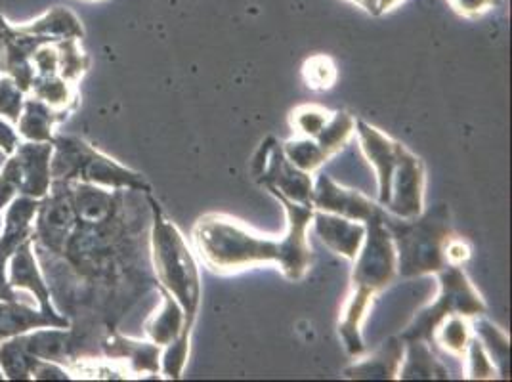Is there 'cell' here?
<instances>
[{"label":"cell","mask_w":512,"mask_h":382,"mask_svg":"<svg viewBox=\"0 0 512 382\" xmlns=\"http://www.w3.org/2000/svg\"><path fill=\"white\" fill-rule=\"evenodd\" d=\"M278 197L287 213V232L283 237L262 235L247 224L226 214H205L193 226L195 251L203 264L216 274H237L262 264H276L283 276L299 281L310 270L312 249L308 243V226L314 207Z\"/></svg>","instance_id":"6da1fadb"},{"label":"cell","mask_w":512,"mask_h":382,"mask_svg":"<svg viewBox=\"0 0 512 382\" xmlns=\"http://www.w3.org/2000/svg\"><path fill=\"white\" fill-rule=\"evenodd\" d=\"M153 211L151 256L161 289L171 293L182 306L186 318L195 319L201 302V277L184 235L171 222L161 207L150 199Z\"/></svg>","instance_id":"7a4b0ae2"},{"label":"cell","mask_w":512,"mask_h":382,"mask_svg":"<svg viewBox=\"0 0 512 382\" xmlns=\"http://www.w3.org/2000/svg\"><path fill=\"white\" fill-rule=\"evenodd\" d=\"M54 151L50 159L52 180H81L85 184H104L109 188L142 190L144 178L132 170L111 161L100 151L90 148L83 140L71 136H54Z\"/></svg>","instance_id":"3957f363"},{"label":"cell","mask_w":512,"mask_h":382,"mask_svg":"<svg viewBox=\"0 0 512 382\" xmlns=\"http://www.w3.org/2000/svg\"><path fill=\"white\" fill-rule=\"evenodd\" d=\"M52 142L20 144L0 169V211L16 197L43 199L52 186Z\"/></svg>","instance_id":"277c9868"},{"label":"cell","mask_w":512,"mask_h":382,"mask_svg":"<svg viewBox=\"0 0 512 382\" xmlns=\"http://www.w3.org/2000/svg\"><path fill=\"white\" fill-rule=\"evenodd\" d=\"M354 262L352 285L369 289L371 293L381 291L396 276L398 249L388 232L383 209L365 222V237Z\"/></svg>","instance_id":"5b68a950"},{"label":"cell","mask_w":512,"mask_h":382,"mask_svg":"<svg viewBox=\"0 0 512 382\" xmlns=\"http://www.w3.org/2000/svg\"><path fill=\"white\" fill-rule=\"evenodd\" d=\"M440 285H442V295L428 308L427 312H423L419 316L415 325L409 327L406 337H411L413 340L430 337L434 327L449 314H459V316L470 318V316H480L486 312L484 300L480 298L478 291L470 285L469 279L459 266L448 264V268H442Z\"/></svg>","instance_id":"8992f818"},{"label":"cell","mask_w":512,"mask_h":382,"mask_svg":"<svg viewBox=\"0 0 512 382\" xmlns=\"http://www.w3.org/2000/svg\"><path fill=\"white\" fill-rule=\"evenodd\" d=\"M425 205V167L406 146L400 148L398 163L390 180V199L384 205L390 213L413 220L423 213Z\"/></svg>","instance_id":"52a82bcc"},{"label":"cell","mask_w":512,"mask_h":382,"mask_svg":"<svg viewBox=\"0 0 512 382\" xmlns=\"http://www.w3.org/2000/svg\"><path fill=\"white\" fill-rule=\"evenodd\" d=\"M44 43H54L50 39L29 35L18 25L6 22L0 16V71L2 75L14 79L25 96L29 94L31 81L35 77L33 54Z\"/></svg>","instance_id":"ba28073f"},{"label":"cell","mask_w":512,"mask_h":382,"mask_svg":"<svg viewBox=\"0 0 512 382\" xmlns=\"http://www.w3.org/2000/svg\"><path fill=\"white\" fill-rule=\"evenodd\" d=\"M39 209V199L16 197L6 211L0 232V300H20L18 291L8 285L6 268L14 251L33 234V220Z\"/></svg>","instance_id":"9c48e42d"},{"label":"cell","mask_w":512,"mask_h":382,"mask_svg":"<svg viewBox=\"0 0 512 382\" xmlns=\"http://www.w3.org/2000/svg\"><path fill=\"white\" fill-rule=\"evenodd\" d=\"M312 207L314 211L339 214L344 218L367 222L373 214L379 213L383 207H379L375 201L365 197L358 191L342 188L329 176H320L314 190H312Z\"/></svg>","instance_id":"30bf717a"},{"label":"cell","mask_w":512,"mask_h":382,"mask_svg":"<svg viewBox=\"0 0 512 382\" xmlns=\"http://www.w3.org/2000/svg\"><path fill=\"white\" fill-rule=\"evenodd\" d=\"M354 132L358 134V142H360L363 155L375 169L377 184H379V207H384L390 199V180H392V174L396 169L402 144L394 142L381 130H377L363 121H356Z\"/></svg>","instance_id":"8fae6325"},{"label":"cell","mask_w":512,"mask_h":382,"mask_svg":"<svg viewBox=\"0 0 512 382\" xmlns=\"http://www.w3.org/2000/svg\"><path fill=\"white\" fill-rule=\"evenodd\" d=\"M6 279H8V285L14 291L29 289L39 300V306H41L43 314H46V316H60L52 308L50 291H48L43 276L39 272L35 253H33V237H27L22 245L14 251V255L10 256L8 268H6Z\"/></svg>","instance_id":"7c38bea8"},{"label":"cell","mask_w":512,"mask_h":382,"mask_svg":"<svg viewBox=\"0 0 512 382\" xmlns=\"http://www.w3.org/2000/svg\"><path fill=\"white\" fill-rule=\"evenodd\" d=\"M314 230L321 241L335 251L337 255L344 256L348 260H354L365 237V224L356 222L350 218H344L339 214L314 211L312 216Z\"/></svg>","instance_id":"4fadbf2b"},{"label":"cell","mask_w":512,"mask_h":382,"mask_svg":"<svg viewBox=\"0 0 512 382\" xmlns=\"http://www.w3.org/2000/svg\"><path fill=\"white\" fill-rule=\"evenodd\" d=\"M54 327V329H67L69 319L62 316H46L41 310L23 304L20 300H0V342L23 333Z\"/></svg>","instance_id":"5bb4252c"},{"label":"cell","mask_w":512,"mask_h":382,"mask_svg":"<svg viewBox=\"0 0 512 382\" xmlns=\"http://www.w3.org/2000/svg\"><path fill=\"white\" fill-rule=\"evenodd\" d=\"M65 117V111H56L41 100L29 96L23 102L22 115L16 125L20 136L27 142H52L54 128L58 123H62Z\"/></svg>","instance_id":"9a60e30c"},{"label":"cell","mask_w":512,"mask_h":382,"mask_svg":"<svg viewBox=\"0 0 512 382\" xmlns=\"http://www.w3.org/2000/svg\"><path fill=\"white\" fill-rule=\"evenodd\" d=\"M373 297L375 293H371L369 289L352 285V295L348 297V302L344 306L341 325H339L344 348L350 356H360L363 352L362 323L367 316Z\"/></svg>","instance_id":"2e32d148"},{"label":"cell","mask_w":512,"mask_h":382,"mask_svg":"<svg viewBox=\"0 0 512 382\" xmlns=\"http://www.w3.org/2000/svg\"><path fill=\"white\" fill-rule=\"evenodd\" d=\"M22 31L29 35L44 37L50 41H64V39H83L85 29L81 20L64 6L50 8L44 16L35 22L18 25Z\"/></svg>","instance_id":"e0dca14e"},{"label":"cell","mask_w":512,"mask_h":382,"mask_svg":"<svg viewBox=\"0 0 512 382\" xmlns=\"http://www.w3.org/2000/svg\"><path fill=\"white\" fill-rule=\"evenodd\" d=\"M190 321L193 323V319L186 318L178 300L163 289L161 308L146 323V333H148V337H150L153 344L167 346L182 333L184 325L190 323Z\"/></svg>","instance_id":"ac0fdd59"},{"label":"cell","mask_w":512,"mask_h":382,"mask_svg":"<svg viewBox=\"0 0 512 382\" xmlns=\"http://www.w3.org/2000/svg\"><path fill=\"white\" fill-rule=\"evenodd\" d=\"M107 354L113 358H127L134 371L138 373H157L161 369V346L153 342H138V340L113 337L107 340Z\"/></svg>","instance_id":"d6986e66"},{"label":"cell","mask_w":512,"mask_h":382,"mask_svg":"<svg viewBox=\"0 0 512 382\" xmlns=\"http://www.w3.org/2000/svg\"><path fill=\"white\" fill-rule=\"evenodd\" d=\"M29 96L44 102L46 106L69 113L77 104V88L60 75H35L29 88Z\"/></svg>","instance_id":"ffe728a7"},{"label":"cell","mask_w":512,"mask_h":382,"mask_svg":"<svg viewBox=\"0 0 512 382\" xmlns=\"http://www.w3.org/2000/svg\"><path fill=\"white\" fill-rule=\"evenodd\" d=\"M404 363V346L398 344V340H390L383 350L377 352L375 358H369V361H362L360 365L348 369V377L356 379H386V377H396L400 373V367Z\"/></svg>","instance_id":"44dd1931"},{"label":"cell","mask_w":512,"mask_h":382,"mask_svg":"<svg viewBox=\"0 0 512 382\" xmlns=\"http://www.w3.org/2000/svg\"><path fill=\"white\" fill-rule=\"evenodd\" d=\"M432 337L448 354L461 358L467 354V348L472 340V331L465 316L449 314L434 327Z\"/></svg>","instance_id":"7402d4cb"},{"label":"cell","mask_w":512,"mask_h":382,"mask_svg":"<svg viewBox=\"0 0 512 382\" xmlns=\"http://www.w3.org/2000/svg\"><path fill=\"white\" fill-rule=\"evenodd\" d=\"M281 148L291 165H295L297 169L308 172V174L316 172L329 159V155L321 149L316 138L297 136V138L285 142V146H281Z\"/></svg>","instance_id":"603a6c76"},{"label":"cell","mask_w":512,"mask_h":382,"mask_svg":"<svg viewBox=\"0 0 512 382\" xmlns=\"http://www.w3.org/2000/svg\"><path fill=\"white\" fill-rule=\"evenodd\" d=\"M356 128V119L350 117L348 113L339 111L333 113L331 119L327 121V125L321 128L320 134L316 136V142L320 144L321 149L331 157L333 153H337L342 146H346V142L350 140V136L354 134Z\"/></svg>","instance_id":"cb8c5ba5"},{"label":"cell","mask_w":512,"mask_h":382,"mask_svg":"<svg viewBox=\"0 0 512 382\" xmlns=\"http://www.w3.org/2000/svg\"><path fill=\"white\" fill-rule=\"evenodd\" d=\"M58 46V75L77 85V81L83 77L88 69V56L81 50L79 39H64L56 41Z\"/></svg>","instance_id":"d4e9b609"},{"label":"cell","mask_w":512,"mask_h":382,"mask_svg":"<svg viewBox=\"0 0 512 382\" xmlns=\"http://www.w3.org/2000/svg\"><path fill=\"white\" fill-rule=\"evenodd\" d=\"M192 321L184 325L182 333L172 340L171 344L163 346L165 348V354L161 358V373L167 377V379H180L182 373H184V367H186V360H188V354H190V337H192Z\"/></svg>","instance_id":"484cf974"},{"label":"cell","mask_w":512,"mask_h":382,"mask_svg":"<svg viewBox=\"0 0 512 382\" xmlns=\"http://www.w3.org/2000/svg\"><path fill=\"white\" fill-rule=\"evenodd\" d=\"M331 111L320 106H300L291 113V127L299 136L316 138L331 119Z\"/></svg>","instance_id":"4316f807"},{"label":"cell","mask_w":512,"mask_h":382,"mask_svg":"<svg viewBox=\"0 0 512 382\" xmlns=\"http://www.w3.org/2000/svg\"><path fill=\"white\" fill-rule=\"evenodd\" d=\"M302 77L308 88L327 90L337 81V67L327 56H314L302 67Z\"/></svg>","instance_id":"83f0119b"},{"label":"cell","mask_w":512,"mask_h":382,"mask_svg":"<svg viewBox=\"0 0 512 382\" xmlns=\"http://www.w3.org/2000/svg\"><path fill=\"white\" fill-rule=\"evenodd\" d=\"M25 92L10 77L0 79V117L10 125H16L22 115Z\"/></svg>","instance_id":"f1b7e54d"},{"label":"cell","mask_w":512,"mask_h":382,"mask_svg":"<svg viewBox=\"0 0 512 382\" xmlns=\"http://www.w3.org/2000/svg\"><path fill=\"white\" fill-rule=\"evenodd\" d=\"M469 377L470 379H493L497 375V367L484 348V342L478 339L470 340L469 348Z\"/></svg>","instance_id":"f546056e"},{"label":"cell","mask_w":512,"mask_h":382,"mask_svg":"<svg viewBox=\"0 0 512 382\" xmlns=\"http://www.w3.org/2000/svg\"><path fill=\"white\" fill-rule=\"evenodd\" d=\"M449 6L463 18H480L495 10L501 0H448Z\"/></svg>","instance_id":"4dcf8cb0"},{"label":"cell","mask_w":512,"mask_h":382,"mask_svg":"<svg viewBox=\"0 0 512 382\" xmlns=\"http://www.w3.org/2000/svg\"><path fill=\"white\" fill-rule=\"evenodd\" d=\"M20 146V136L18 132L14 130V127L10 123H6L2 117H0V151L4 155H12L16 148Z\"/></svg>","instance_id":"1f68e13d"},{"label":"cell","mask_w":512,"mask_h":382,"mask_svg":"<svg viewBox=\"0 0 512 382\" xmlns=\"http://www.w3.org/2000/svg\"><path fill=\"white\" fill-rule=\"evenodd\" d=\"M350 2L358 4L365 12H369V14H373V16H379V12H377V0H350Z\"/></svg>","instance_id":"d6a6232c"},{"label":"cell","mask_w":512,"mask_h":382,"mask_svg":"<svg viewBox=\"0 0 512 382\" xmlns=\"http://www.w3.org/2000/svg\"><path fill=\"white\" fill-rule=\"evenodd\" d=\"M400 2H402V0H377V12H379V16L384 14V12H390L392 8H396Z\"/></svg>","instance_id":"836d02e7"},{"label":"cell","mask_w":512,"mask_h":382,"mask_svg":"<svg viewBox=\"0 0 512 382\" xmlns=\"http://www.w3.org/2000/svg\"><path fill=\"white\" fill-rule=\"evenodd\" d=\"M2 224H4V222H2V216H0V232H2Z\"/></svg>","instance_id":"e575fe53"},{"label":"cell","mask_w":512,"mask_h":382,"mask_svg":"<svg viewBox=\"0 0 512 382\" xmlns=\"http://www.w3.org/2000/svg\"><path fill=\"white\" fill-rule=\"evenodd\" d=\"M0 381H4V375H2V371H0Z\"/></svg>","instance_id":"d590c367"}]
</instances>
